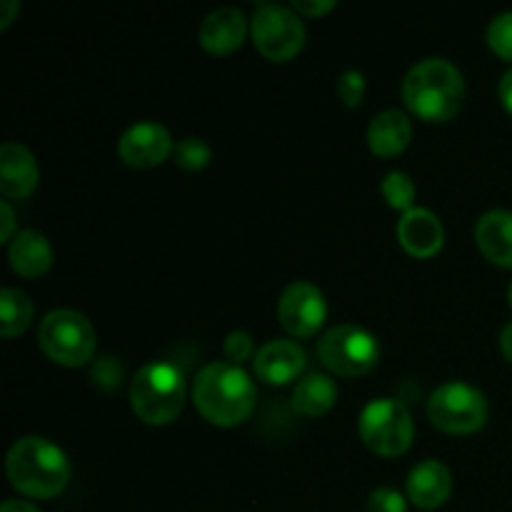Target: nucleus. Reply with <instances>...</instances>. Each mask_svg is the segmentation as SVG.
I'll list each match as a JSON object with an SVG mask.
<instances>
[{"label":"nucleus","instance_id":"obj_6","mask_svg":"<svg viewBox=\"0 0 512 512\" xmlns=\"http://www.w3.org/2000/svg\"><path fill=\"white\" fill-rule=\"evenodd\" d=\"M360 440L373 453L395 458L410 448L415 435L413 415L398 398H375L363 408L358 418Z\"/></svg>","mask_w":512,"mask_h":512},{"label":"nucleus","instance_id":"obj_7","mask_svg":"<svg viewBox=\"0 0 512 512\" xmlns=\"http://www.w3.org/2000/svg\"><path fill=\"white\" fill-rule=\"evenodd\" d=\"M318 355L323 365L343 378H358L370 373L380 360V343L373 333L360 325H333L325 330L318 343Z\"/></svg>","mask_w":512,"mask_h":512},{"label":"nucleus","instance_id":"obj_23","mask_svg":"<svg viewBox=\"0 0 512 512\" xmlns=\"http://www.w3.org/2000/svg\"><path fill=\"white\" fill-rule=\"evenodd\" d=\"M175 153V163L185 170H200L210 163L213 158V150L205 140L200 138H183L178 145L173 148Z\"/></svg>","mask_w":512,"mask_h":512},{"label":"nucleus","instance_id":"obj_14","mask_svg":"<svg viewBox=\"0 0 512 512\" xmlns=\"http://www.w3.org/2000/svg\"><path fill=\"white\" fill-rule=\"evenodd\" d=\"M40 180L35 155L25 145L8 140L0 148V193L5 198H25Z\"/></svg>","mask_w":512,"mask_h":512},{"label":"nucleus","instance_id":"obj_31","mask_svg":"<svg viewBox=\"0 0 512 512\" xmlns=\"http://www.w3.org/2000/svg\"><path fill=\"white\" fill-rule=\"evenodd\" d=\"M20 10V3L18 0H3V3H0V28H8L10 23H13V15L18 13Z\"/></svg>","mask_w":512,"mask_h":512},{"label":"nucleus","instance_id":"obj_2","mask_svg":"<svg viewBox=\"0 0 512 512\" xmlns=\"http://www.w3.org/2000/svg\"><path fill=\"white\" fill-rule=\"evenodd\" d=\"M10 485L28 498L48 500L65 490L70 480L68 455L40 435L15 440L5 458Z\"/></svg>","mask_w":512,"mask_h":512},{"label":"nucleus","instance_id":"obj_28","mask_svg":"<svg viewBox=\"0 0 512 512\" xmlns=\"http://www.w3.org/2000/svg\"><path fill=\"white\" fill-rule=\"evenodd\" d=\"M290 8L300 15H323L335 8V0H293Z\"/></svg>","mask_w":512,"mask_h":512},{"label":"nucleus","instance_id":"obj_10","mask_svg":"<svg viewBox=\"0 0 512 512\" xmlns=\"http://www.w3.org/2000/svg\"><path fill=\"white\" fill-rule=\"evenodd\" d=\"M328 315V303L318 285L308 280H295L280 293L278 320L295 338H310L320 330Z\"/></svg>","mask_w":512,"mask_h":512},{"label":"nucleus","instance_id":"obj_16","mask_svg":"<svg viewBox=\"0 0 512 512\" xmlns=\"http://www.w3.org/2000/svg\"><path fill=\"white\" fill-rule=\"evenodd\" d=\"M450 490H453V475H450L448 465H443L440 460H423L410 470L408 498L418 508H440L450 498Z\"/></svg>","mask_w":512,"mask_h":512},{"label":"nucleus","instance_id":"obj_26","mask_svg":"<svg viewBox=\"0 0 512 512\" xmlns=\"http://www.w3.org/2000/svg\"><path fill=\"white\" fill-rule=\"evenodd\" d=\"M368 512H405V498L393 488H375L368 498Z\"/></svg>","mask_w":512,"mask_h":512},{"label":"nucleus","instance_id":"obj_13","mask_svg":"<svg viewBox=\"0 0 512 512\" xmlns=\"http://www.w3.org/2000/svg\"><path fill=\"white\" fill-rule=\"evenodd\" d=\"M245 33H248V18L243 10L225 5V8H215L213 13L205 15L198 30V40L208 53L225 55L243 45Z\"/></svg>","mask_w":512,"mask_h":512},{"label":"nucleus","instance_id":"obj_29","mask_svg":"<svg viewBox=\"0 0 512 512\" xmlns=\"http://www.w3.org/2000/svg\"><path fill=\"white\" fill-rule=\"evenodd\" d=\"M0 215H3V228H0V238H3V240H13L15 215H13V208H10L8 200H3V203H0Z\"/></svg>","mask_w":512,"mask_h":512},{"label":"nucleus","instance_id":"obj_24","mask_svg":"<svg viewBox=\"0 0 512 512\" xmlns=\"http://www.w3.org/2000/svg\"><path fill=\"white\" fill-rule=\"evenodd\" d=\"M488 45L503 60H512V10H505L490 20Z\"/></svg>","mask_w":512,"mask_h":512},{"label":"nucleus","instance_id":"obj_15","mask_svg":"<svg viewBox=\"0 0 512 512\" xmlns=\"http://www.w3.org/2000/svg\"><path fill=\"white\" fill-rule=\"evenodd\" d=\"M398 240L415 258H430L443 248L445 230L438 215L428 208H413L400 218Z\"/></svg>","mask_w":512,"mask_h":512},{"label":"nucleus","instance_id":"obj_33","mask_svg":"<svg viewBox=\"0 0 512 512\" xmlns=\"http://www.w3.org/2000/svg\"><path fill=\"white\" fill-rule=\"evenodd\" d=\"M500 348H503L505 358L512 363V323H508L503 328V333H500Z\"/></svg>","mask_w":512,"mask_h":512},{"label":"nucleus","instance_id":"obj_20","mask_svg":"<svg viewBox=\"0 0 512 512\" xmlns=\"http://www.w3.org/2000/svg\"><path fill=\"white\" fill-rule=\"evenodd\" d=\"M335 400H338V385H335V380L323 373H310L298 380V385L293 390V398H290V405H293L295 413L315 418V415L328 413L335 405Z\"/></svg>","mask_w":512,"mask_h":512},{"label":"nucleus","instance_id":"obj_18","mask_svg":"<svg viewBox=\"0 0 512 512\" xmlns=\"http://www.w3.org/2000/svg\"><path fill=\"white\" fill-rule=\"evenodd\" d=\"M8 260L23 278H40L53 265V248L40 230L25 228L15 233L8 245Z\"/></svg>","mask_w":512,"mask_h":512},{"label":"nucleus","instance_id":"obj_19","mask_svg":"<svg viewBox=\"0 0 512 512\" xmlns=\"http://www.w3.org/2000/svg\"><path fill=\"white\" fill-rule=\"evenodd\" d=\"M410 138H413V125L403 110H383L370 120L368 128V143L370 150L380 158H393L408 148Z\"/></svg>","mask_w":512,"mask_h":512},{"label":"nucleus","instance_id":"obj_9","mask_svg":"<svg viewBox=\"0 0 512 512\" xmlns=\"http://www.w3.org/2000/svg\"><path fill=\"white\" fill-rule=\"evenodd\" d=\"M428 418L433 420L435 428L445 430V433H475L488 420V400L473 385L453 380V383L440 385L430 395Z\"/></svg>","mask_w":512,"mask_h":512},{"label":"nucleus","instance_id":"obj_21","mask_svg":"<svg viewBox=\"0 0 512 512\" xmlns=\"http://www.w3.org/2000/svg\"><path fill=\"white\" fill-rule=\"evenodd\" d=\"M30 320H33V303L28 295L18 288L0 290V335L15 338L28 330Z\"/></svg>","mask_w":512,"mask_h":512},{"label":"nucleus","instance_id":"obj_4","mask_svg":"<svg viewBox=\"0 0 512 512\" xmlns=\"http://www.w3.org/2000/svg\"><path fill=\"white\" fill-rule=\"evenodd\" d=\"M130 405L143 423H173L185 405L183 373L175 365L160 360L143 365L130 385Z\"/></svg>","mask_w":512,"mask_h":512},{"label":"nucleus","instance_id":"obj_34","mask_svg":"<svg viewBox=\"0 0 512 512\" xmlns=\"http://www.w3.org/2000/svg\"><path fill=\"white\" fill-rule=\"evenodd\" d=\"M508 300H510V305H512V280H510V285H508Z\"/></svg>","mask_w":512,"mask_h":512},{"label":"nucleus","instance_id":"obj_1","mask_svg":"<svg viewBox=\"0 0 512 512\" xmlns=\"http://www.w3.org/2000/svg\"><path fill=\"white\" fill-rule=\"evenodd\" d=\"M193 403L208 423L230 428L250 418L255 408V385L240 365L208 363L193 383Z\"/></svg>","mask_w":512,"mask_h":512},{"label":"nucleus","instance_id":"obj_30","mask_svg":"<svg viewBox=\"0 0 512 512\" xmlns=\"http://www.w3.org/2000/svg\"><path fill=\"white\" fill-rule=\"evenodd\" d=\"M498 95H500V100H503L505 110H508V113H512V68L503 75V78H500Z\"/></svg>","mask_w":512,"mask_h":512},{"label":"nucleus","instance_id":"obj_12","mask_svg":"<svg viewBox=\"0 0 512 512\" xmlns=\"http://www.w3.org/2000/svg\"><path fill=\"white\" fill-rule=\"evenodd\" d=\"M305 368V350L295 340H268L255 353L253 370L268 385H285Z\"/></svg>","mask_w":512,"mask_h":512},{"label":"nucleus","instance_id":"obj_32","mask_svg":"<svg viewBox=\"0 0 512 512\" xmlns=\"http://www.w3.org/2000/svg\"><path fill=\"white\" fill-rule=\"evenodd\" d=\"M0 512H40L33 503H25V500H5L0 505Z\"/></svg>","mask_w":512,"mask_h":512},{"label":"nucleus","instance_id":"obj_5","mask_svg":"<svg viewBox=\"0 0 512 512\" xmlns=\"http://www.w3.org/2000/svg\"><path fill=\"white\" fill-rule=\"evenodd\" d=\"M38 345L53 363L80 368L95 353V330L78 310L55 308L40 320Z\"/></svg>","mask_w":512,"mask_h":512},{"label":"nucleus","instance_id":"obj_8","mask_svg":"<svg viewBox=\"0 0 512 512\" xmlns=\"http://www.w3.org/2000/svg\"><path fill=\"white\" fill-rule=\"evenodd\" d=\"M255 48L275 63L295 58L305 45V25L293 8L280 3H258L250 20Z\"/></svg>","mask_w":512,"mask_h":512},{"label":"nucleus","instance_id":"obj_11","mask_svg":"<svg viewBox=\"0 0 512 512\" xmlns=\"http://www.w3.org/2000/svg\"><path fill=\"white\" fill-rule=\"evenodd\" d=\"M168 128L155 120H138L118 140V155L130 168H155L173 150Z\"/></svg>","mask_w":512,"mask_h":512},{"label":"nucleus","instance_id":"obj_27","mask_svg":"<svg viewBox=\"0 0 512 512\" xmlns=\"http://www.w3.org/2000/svg\"><path fill=\"white\" fill-rule=\"evenodd\" d=\"M225 355L233 365H240L243 360H248L253 355V335L245 333V330H233V333L225 338Z\"/></svg>","mask_w":512,"mask_h":512},{"label":"nucleus","instance_id":"obj_22","mask_svg":"<svg viewBox=\"0 0 512 512\" xmlns=\"http://www.w3.org/2000/svg\"><path fill=\"white\" fill-rule=\"evenodd\" d=\"M380 190H383L385 200H388L393 208L405 210V213L415 208V183L408 173H403V170H390L383 178V183H380Z\"/></svg>","mask_w":512,"mask_h":512},{"label":"nucleus","instance_id":"obj_25","mask_svg":"<svg viewBox=\"0 0 512 512\" xmlns=\"http://www.w3.org/2000/svg\"><path fill=\"white\" fill-rule=\"evenodd\" d=\"M338 95L348 108H355L365 95V75L360 70H345V73H340Z\"/></svg>","mask_w":512,"mask_h":512},{"label":"nucleus","instance_id":"obj_3","mask_svg":"<svg viewBox=\"0 0 512 512\" xmlns=\"http://www.w3.org/2000/svg\"><path fill=\"white\" fill-rule=\"evenodd\" d=\"M465 98L463 73L445 58H423L403 80V100L415 115L430 123H445Z\"/></svg>","mask_w":512,"mask_h":512},{"label":"nucleus","instance_id":"obj_17","mask_svg":"<svg viewBox=\"0 0 512 512\" xmlns=\"http://www.w3.org/2000/svg\"><path fill=\"white\" fill-rule=\"evenodd\" d=\"M475 243L490 263L512 268V210H488L475 223Z\"/></svg>","mask_w":512,"mask_h":512}]
</instances>
